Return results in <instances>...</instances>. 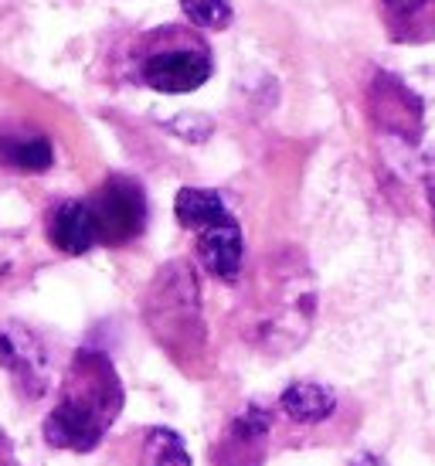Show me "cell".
Returning <instances> with one entry per match:
<instances>
[{
	"label": "cell",
	"instance_id": "9",
	"mask_svg": "<svg viewBox=\"0 0 435 466\" xmlns=\"http://www.w3.org/2000/svg\"><path fill=\"white\" fill-rule=\"evenodd\" d=\"M279 409L293 422H299V426H317V422L333 415L337 395H333V389L320 385V381H293L279 395Z\"/></svg>",
	"mask_w": 435,
	"mask_h": 466
},
{
	"label": "cell",
	"instance_id": "5",
	"mask_svg": "<svg viewBox=\"0 0 435 466\" xmlns=\"http://www.w3.org/2000/svg\"><path fill=\"white\" fill-rule=\"evenodd\" d=\"M0 361L27 395H41L48 385V354L27 327L11 324L0 330Z\"/></svg>",
	"mask_w": 435,
	"mask_h": 466
},
{
	"label": "cell",
	"instance_id": "6",
	"mask_svg": "<svg viewBox=\"0 0 435 466\" xmlns=\"http://www.w3.org/2000/svg\"><path fill=\"white\" fill-rule=\"evenodd\" d=\"M197 259L205 262V269L211 276L225 279V283H235L245 259L242 225L228 215V218H221L205 232H197Z\"/></svg>",
	"mask_w": 435,
	"mask_h": 466
},
{
	"label": "cell",
	"instance_id": "4",
	"mask_svg": "<svg viewBox=\"0 0 435 466\" xmlns=\"http://www.w3.org/2000/svg\"><path fill=\"white\" fill-rule=\"evenodd\" d=\"M164 313V324H157V337L170 344V337H191V324H197V286L184 266H170L157 276V289L150 299V317Z\"/></svg>",
	"mask_w": 435,
	"mask_h": 466
},
{
	"label": "cell",
	"instance_id": "7",
	"mask_svg": "<svg viewBox=\"0 0 435 466\" xmlns=\"http://www.w3.org/2000/svg\"><path fill=\"white\" fill-rule=\"evenodd\" d=\"M381 21L398 45H425L435 38V0H381Z\"/></svg>",
	"mask_w": 435,
	"mask_h": 466
},
{
	"label": "cell",
	"instance_id": "14",
	"mask_svg": "<svg viewBox=\"0 0 435 466\" xmlns=\"http://www.w3.org/2000/svg\"><path fill=\"white\" fill-rule=\"evenodd\" d=\"M272 429V412L269 409H262L258 401H248L242 412L235 415V422H231V436L238 442H262L269 436Z\"/></svg>",
	"mask_w": 435,
	"mask_h": 466
},
{
	"label": "cell",
	"instance_id": "3",
	"mask_svg": "<svg viewBox=\"0 0 435 466\" xmlns=\"http://www.w3.org/2000/svg\"><path fill=\"white\" fill-rule=\"evenodd\" d=\"M89 211L96 221V238H103L109 246L133 242L147 228V195L129 177H109L96 191Z\"/></svg>",
	"mask_w": 435,
	"mask_h": 466
},
{
	"label": "cell",
	"instance_id": "16",
	"mask_svg": "<svg viewBox=\"0 0 435 466\" xmlns=\"http://www.w3.org/2000/svg\"><path fill=\"white\" fill-rule=\"evenodd\" d=\"M0 442H4V440H0Z\"/></svg>",
	"mask_w": 435,
	"mask_h": 466
},
{
	"label": "cell",
	"instance_id": "8",
	"mask_svg": "<svg viewBox=\"0 0 435 466\" xmlns=\"http://www.w3.org/2000/svg\"><path fill=\"white\" fill-rule=\"evenodd\" d=\"M48 235L58 252L65 256H86L96 246V221L86 201H62L52 211L48 221Z\"/></svg>",
	"mask_w": 435,
	"mask_h": 466
},
{
	"label": "cell",
	"instance_id": "12",
	"mask_svg": "<svg viewBox=\"0 0 435 466\" xmlns=\"http://www.w3.org/2000/svg\"><path fill=\"white\" fill-rule=\"evenodd\" d=\"M143 466H191V453L174 429H147L143 436Z\"/></svg>",
	"mask_w": 435,
	"mask_h": 466
},
{
	"label": "cell",
	"instance_id": "2",
	"mask_svg": "<svg viewBox=\"0 0 435 466\" xmlns=\"http://www.w3.org/2000/svg\"><path fill=\"white\" fill-rule=\"evenodd\" d=\"M211 48L201 35L167 27L154 35V48L140 62V78L157 92H194L211 78Z\"/></svg>",
	"mask_w": 435,
	"mask_h": 466
},
{
	"label": "cell",
	"instance_id": "11",
	"mask_svg": "<svg viewBox=\"0 0 435 466\" xmlns=\"http://www.w3.org/2000/svg\"><path fill=\"white\" fill-rule=\"evenodd\" d=\"M55 160L52 140L48 137H0V164L14 170H25V174H41L48 170Z\"/></svg>",
	"mask_w": 435,
	"mask_h": 466
},
{
	"label": "cell",
	"instance_id": "10",
	"mask_svg": "<svg viewBox=\"0 0 435 466\" xmlns=\"http://www.w3.org/2000/svg\"><path fill=\"white\" fill-rule=\"evenodd\" d=\"M174 215L184 228L191 232H205L221 218H228V208L221 201L218 191H205V187H180L177 201H174Z\"/></svg>",
	"mask_w": 435,
	"mask_h": 466
},
{
	"label": "cell",
	"instance_id": "1",
	"mask_svg": "<svg viewBox=\"0 0 435 466\" xmlns=\"http://www.w3.org/2000/svg\"><path fill=\"white\" fill-rule=\"evenodd\" d=\"M123 405V389L103 354H78L72 389L45 422V440L58 450L89 453L99 446Z\"/></svg>",
	"mask_w": 435,
	"mask_h": 466
},
{
	"label": "cell",
	"instance_id": "13",
	"mask_svg": "<svg viewBox=\"0 0 435 466\" xmlns=\"http://www.w3.org/2000/svg\"><path fill=\"white\" fill-rule=\"evenodd\" d=\"M180 11L194 27H205V31H225L235 17L228 0H180Z\"/></svg>",
	"mask_w": 435,
	"mask_h": 466
},
{
	"label": "cell",
	"instance_id": "15",
	"mask_svg": "<svg viewBox=\"0 0 435 466\" xmlns=\"http://www.w3.org/2000/svg\"><path fill=\"white\" fill-rule=\"evenodd\" d=\"M425 187H429V205L435 211V154L429 157V167H425Z\"/></svg>",
	"mask_w": 435,
	"mask_h": 466
}]
</instances>
